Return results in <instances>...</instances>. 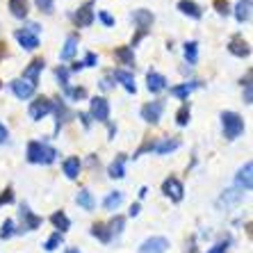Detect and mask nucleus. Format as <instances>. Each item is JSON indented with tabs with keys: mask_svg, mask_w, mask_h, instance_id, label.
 Here are the masks:
<instances>
[{
	"mask_svg": "<svg viewBox=\"0 0 253 253\" xmlns=\"http://www.w3.org/2000/svg\"><path fill=\"white\" fill-rule=\"evenodd\" d=\"M57 158H59L57 148H53L50 144L39 141V139L30 141L28 151H25V160H28L30 165H53Z\"/></svg>",
	"mask_w": 253,
	"mask_h": 253,
	"instance_id": "1",
	"label": "nucleus"
},
{
	"mask_svg": "<svg viewBox=\"0 0 253 253\" xmlns=\"http://www.w3.org/2000/svg\"><path fill=\"white\" fill-rule=\"evenodd\" d=\"M221 132L228 141H235L237 137L244 135V119L237 112H221Z\"/></svg>",
	"mask_w": 253,
	"mask_h": 253,
	"instance_id": "2",
	"label": "nucleus"
},
{
	"mask_svg": "<svg viewBox=\"0 0 253 253\" xmlns=\"http://www.w3.org/2000/svg\"><path fill=\"white\" fill-rule=\"evenodd\" d=\"M18 221H21V226H16V235L32 233V230H37L43 224V219L30 210L28 203H21V206H18Z\"/></svg>",
	"mask_w": 253,
	"mask_h": 253,
	"instance_id": "3",
	"label": "nucleus"
},
{
	"mask_svg": "<svg viewBox=\"0 0 253 253\" xmlns=\"http://www.w3.org/2000/svg\"><path fill=\"white\" fill-rule=\"evenodd\" d=\"M28 114L32 121H42L43 117L53 114V98H48V96H35L28 107Z\"/></svg>",
	"mask_w": 253,
	"mask_h": 253,
	"instance_id": "4",
	"label": "nucleus"
},
{
	"mask_svg": "<svg viewBox=\"0 0 253 253\" xmlns=\"http://www.w3.org/2000/svg\"><path fill=\"white\" fill-rule=\"evenodd\" d=\"M71 21L76 23V28H89L96 21V9H94V0H87L78 7L76 12L71 14Z\"/></svg>",
	"mask_w": 253,
	"mask_h": 253,
	"instance_id": "5",
	"label": "nucleus"
},
{
	"mask_svg": "<svg viewBox=\"0 0 253 253\" xmlns=\"http://www.w3.org/2000/svg\"><path fill=\"white\" fill-rule=\"evenodd\" d=\"M89 117L91 121H98V124H107L110 121V103H107L103 96H94L91 103H89Z\"/></svg>",
	"mask_w": 253,
	"mask_h": 253,
	"instance_id": "6",
	"label": "nucleus"
},
{
	"mask_svg": "<svg viewBox=\"0 0 253 253\" xmlns=\"http://www.w3.org/2000/svg\"><path fill=\"white\" fill-rule=\"evenodd\" d=\"M162 194H165L167 199H171L173 203H180V201L185 199V187L176 176H169L165 183H162Z\"/></svg>",
	"mask_w": 253,
	"mask_h": 253,
	"instance_id": "7",
	"label": "nucleus"
},
{
	"mask_svg": "<svg viewBox=\"0 0 253 253\" xmlns=\"http://www.w3.org/2000/svg\"><path fill=\"white\" fill-rule=\"evenodd\" d=\"M9 89H12V94L21 100L35 98V94H37V84L28 83V80H23V78H14L12 83H9Z\"/></svg>",
	"mask_w": 253,
	"mask_h": 253,
	"instance_id": "8",
	"label": "nucleus"
},
{
	"mask_svg": "<svg viewBox=\"0 0 253 253\" xmlns=\"http://www.w3.org/2000/svg\"><path fill=\"white\" fill-rule=\"evenodd\" d=\"M162 112H165V103H162V100H151V103H144V107H141L139 114L146 124L155 126V124H160Z\"/></svg>",
	"mask_w": 253,
	"mask_h": 253,
	"instance_id": "9",
	"label": "nucleus"
},
{
	"mask_svg": "<svg viewBox=\"0 0 253 253\" xmlns=\"http://www.w3.org/2000/svg\"><path fill=\"white\" fill-rule=\"evenodd\" d=\"M167 251H169V240L162 235H153L141 242L137 253H167Z\"/></svg>",
	"mask_w": 253,
	"mask_h": 253,
	"instance_id": "10",
	"label": "nucleus"
},
{
	"mask_svg": "<svg viewBox=\"0 0 253 253\" xmlns=\"http://www.w3.org/2000/svg\"><path fill=\"white\" fill-rule=\"evenodd\" d=\"M201 87H203V83H201V80H185V83H180V84H173V87L169 89V94L173 96V98L187 100L189 94H192V91H196V89H201Z\"/></svg>",
	"mask_w": 253,
	"mask_h": 253,
	"instance_id": "11",
	"label": "nucleus"
},
{
	"mask_svg": "<svg viewBox=\"0 0 253 253\" xmlns=\"http://www.w3.org/2000/svg\"><path fill=\"white\" fill-rule=\"evenodd\" d=\"M53 112H55V117H57V121H55V135H59V130H62V126L69 121L73 114H71V110L66 107V103L62 98H53Z\"/></svg>",
	"mask_w": 253,
	"mask_h": 253,
	"instance_id": "12",
	"label": "nucleus"
},
{
	"mask_svg": "<svg viewBox=\"0 0 253 253\" xmlns=\"http://www.w3.org/2000/svg\"><path fill=\"white\" fill-rule=\"evenodd\" d=\"M253 162H244V167H240V171H237V176H235V185L237 189H242V192H251L253 187Z\"/></svg>",
	"mask_w": 253,
	"mask_h": 253,
	"instance_id": "13",
	"label": "nucleus"
},
{
	"mask_svg": "<svg viewBox=\"0 0 253 253\" xmlns=\"http://www.w3.org/2000/svg\"><path fill=\"white\" fill-rule=\"evenodd\" d=\"M43 66H46L43 57H35L28 66H25V71H23V76H21V78H23V80H28V83H32V84H39V76H42Z\"/></svg>",
	"mask_w": 253,
	"mask_h": 253,
	"instance_id": "14",
	"label": "nucleus"
},
{
	"mask_svg": "<svg viewBox=\"0 0 253 253\" xmlns=\"http://www.w3.org/2000/svg\"><path fill=\"white\" fill-rule=\"evenodd\" d=\"M228 53L235 55V57H249L251 55V46H249V42H244L242 35H235V37H230V42H228Z\"/></svg>",
	"mask_w": 253,
	"mask_h": 253,
	"instance_id": "15",
	"label": "nucleus"
},
{
	"mask_svg": "<svg viewBox=\"0 0 253 253\" xmlns=\"http://www.w3.org/2000/svg\"><path fill=\"white\" fill-rule=\"evenodd\" d=\"M112 78H114V83H121V84H124V89L128 91V94H137L135 76H132L128 69H117L112 73Z\"/></svg>",
	"mask_w": 253,
	"mask_h": 253,
	"instance_id": "16",
	"label": "nucleus"
},
{
	"mask_svg": "<svg viewBox=\"0 0 253 253\" xmlns=\"http://www.w3.org/2000/svg\"><path fill=\"white\" fill-rule=\"evenodd\" d=\"M14 37H16V42L21 43V48H25V50H37V48H39V37L28 32L25 28H18L16 32H14Z\"/></svg>",
	"mask_w": 253,
	"mask_h": 253,
	"instance_id": "17",
	"label": "nucleus"
},
{
	"mask_svg": "<svg viewBox=\"0 0 253 253\" xmlns=\"http://www.w3.org/2000/svg\"><path fill=\"white\" fill-rule=\"evenodd\" d=\"M146 89L151 94H160V91H165L167 89V78L158 71H148L146 73Z\"/></svg>",
	"mask_w": 253,
	"mask_h": 253,
	"instance_id": "18",
	"label": "nucleus"
},
{
	"mask_svg": "<svg viewBox=\"0 0 253 253\" xmlns=\"http://www.w3.org/2000/svg\"><path fill=\"white\" fill-rule=\"evenodd\" d=\"M80 169H83V160L78 158V155H71V158H66L62 162V171H64V176L69 180H76L80 176Z\"/></svg>",
	"mask_w": 253,
	"mask_h": 253,
	"instance_id": "19",
	"label": "nucleus"
},
{
	"mask_svg": "<svg viewBox=\"0 0 253 253\" xmlns=\"http://www.w3.org/2000/svg\"><path fill=\"white\" fill-rule=\"evenodd\" d=\"M126 160H128V155L119 153L117 158H114L112 165L107 167V176L112 178V180H121V178H126Z\"/></svg>",
	"mask_w": 253,
	"mask_h": 253,
	"instance_id": "20",
	"label": "nucleus"
},
{
	"mask_svg": "<svg viewBox=\"0 0 253 253\" xmlns=\"http://www.w3.org/2000/svg\"><path fill=\"white\" fill-rule=\"evenodd\" d=\"M78 43H80L78 35H69V37H66L64 46H62V53H59V59H62V62H71V59L76 57V53H78Z\"/></svg>",
	"mask_w": 253,
	"mask_h": 253,
	"instance_id": "21",
	"label": "nucleus"
},
{
	"mask_svg": "<svg viewBox=\"0 0 253 253\" xmlns=\"http://www.w3.org/2000/svg\"><path fill=\"white\" fill-rule=\"evenodd\" d=\"M178 12H183L185 16L194 18V21H201V18H203V9L196 5L194 0H178Z\"/></svg>",
	"mask_w": 253,
	"mask_h": 253,
	"instance_id": "22",
	"label": "nucleus"
},
{
	"mask_svg": "<svg viewBox=\"0 0 253 253\" xmlns=\"http://www.w3.org/2000/svg\"><path fill=\"white\" fill-rule=\"evenodd\" d=\"M132 21H135L137 30H148L153 25L155 16H153V12H148V9H135V12H132Z\"/></svg>",
	"mask_w": 253,
	"mask_h": 253,
	"instance_id": "23",
	"label": "nucleus"
},
{
	"mask_svg": "<svg viewBox=\"0 0 253 253\" xmlns=\"http://www.w3.org/2000/svg\"><path fill=\"white\" fill-rule=\"evenodd\" d=\"M50 224H53L55 230H57V233H62V235H64L66 230H71V219H69V214H66V212H62V210H57V212H53V214H50Z\"/></svg>",
	"mask_w": 253,
	"mask_h": 253,
	"instance_id": "24",
	"label": "nucleus"
},
{
	"mask_svg": "<svg viewBox=\"0 0 253 253\" xmlns=\"http://www.w3.org/2000/svg\"><path fill=\"white\" fill-rule=\"evenodd\" d=\"M114 57H117V62H121L124 66H128V69L135 66V50H132L130 46H119L117 50H114Z\"/></svg>",
	"mask_w": 253,
	"mask_h": 253,
	"instance_id": "25",
	"label": "nucleus"
},
{
	"mask_svg": "<svg viewBox=\"0 0 253 253\" xmlns=\"http://www.w3.org/2000/svg\"><path fill=\"white\" fill-rule=\"evenodd\" d=\"M9 12H12L14 18L18 21H25L30 14V2L28 0H9Z\"/></svg>",
	"mask_w": 253,
	"mask_h": 253,
	"instance_id": "26",
	"label": "nucleus"
},
{
	"mask_svg": "<svg viewBox=\"0 0 253 253\" xmlns=\"http://www.w3.org/2000/svg\"><path fill=\"white\" fill-rule=\"evenodd\" d=\"M233 14H235L237 23H249L251 21V0H240L235 9H233Z\"/></svg>",
	"mask_w": 253,
	"mask_h": 253,
	"instance_id": "27",
	"label": "nucleus"
},
{
	"mask_svg": "<svg viewBox=\"0 0 253 253\" xmlns=\"http://www.w3.org/2000/svg\"><path fill=\"white\" fill-rule=\"evenodd\" d=\"M183 55H185V62H187L189 66H194L196 62H199V42H185L183 43Z\"/></svg>",
	"mask_w": 253,
	"mask_h": 253,
	"instance_id": "28",
	"label": "nucleus"
},
{
	"mask_svg": "<svg viewBox=\"0 0 253 253\" xmlns=\"http://www.w3.org/2000/svg\"><path fill=\"white\" fill-rule=\"evenodd\" d=\"M240 84H242V91H244V103L251 105L253 103V71L251 69L244 73V78L240 80Z\"/></svg>",
	"mask_w": 253,
	"mask_h": 253,
	"instance_id": "29",
	"label": "nucleus"
},
{
	"mask_svg": "<svg viewBox=\"0 0 253 253\" xmlns=\"http://www.w3.org/2000/svg\"><path fill=\"white\" fill-rule=\"evenodd\" d=\"M121 203H124V192H110V194L103 199V208H105L107 212H117L119 208H121Z\"/></svg>",
	"mask_w": 253,
	"mask_h": 253,
	"instance_id": "30",
	"label": "nucleus"
},
{
	"mask_svg": "<svg viewBox=\"0 0 253 253\" xmlns=\"http://www.w3.org/2000/svg\"><path fill=\"white\" fill-rule=\"evenodd\" d=\"M107 233H110V237H119L121 233H124V228H126V217H121V214H114L110 221H107Z\"/></svg>",
	"mask_w": 253,
	"mask_h": 253,
	"instance_id": "31",
	"label": "nucleus"
},
{
	"mask_svg": "<svg viewBox=\"0 0 253 253\" xmlns=\"http://www.w3.org/2000/svg\"><path fill=\"white\" fill-rule=\"evenodd\" d=\"M178 146H180V139H178V137H171V139H158V146H155V153H158V155L173 153V151H176Z\"/></svg>",
	"mask_w": 253,
	"mask_h": 253,
	"instance_id": "32",
	"label": "nucleus"
},
{
	"mask_svg": "<svg viewBox=\"0 0 253 253\" xmlns=\"http://www.w3.org/2000/svg\"><path fill=\"white\" fill-rule=\"evenodd\" d=\"M76 203L80 208H83V210H87V212H91L96 208V201H94V194H91V192H89V189H80V192H78V196H76Z\"/></svg>",
	"mask_w": 253,
	"mask_h": 253,
	"instance_id": "33",
	"label": "nucleus"
},
{
	"mask_svg": "<svg viewBox=\"0 0 253 253\" xmlns=\"http://www.w3.org/2000/svg\"><path fill=\"white\" fill-rule=\"evenodd\" d=\"M89 233H91V237H96L98 242H103V244H110V242H112V237H110V233H107V226L103 224V221H96Z\"/></svg>",
	"mask_w": 253,
	"mask_h": 253,
	"instance_id": "34",
	"label": "nucleus"
},
{
	"mask_svg": "<svg viewBox=\"0 0 253 253\" xmlns=\"http://www.w3.org/2000/svg\"><path fill=\"white\" fill-rule=\"evenodd\" d=\"M242 196H244V192H242V189H237V187L226 189L224 194H221V201H219V203H226V206H235V203H240V201H242Z\"/></svg>",
	"mask_w": 253,
	"mask_h": 253,
	"instance_id": "35",
	"label": "nucleus"
},
{
	"mask_svg": "<svg viewBox=\"0 0 253 253\" xmlns=\"http://www.w3.org/2000/svg\"><path fill=\"white\" fill-rule=\"evenodd\" d=\"M62 244H64V235L55 230L53 235H50L46 242H43V251H46V253H53V251H57V249L62 247Z\"/></svg>",
	"mask_w": 253,
	"mask_h": 253,
	"instance_id": "36",
	"label": "nucleus"
},
{
	"mask_svg": "<svg viewBox=\"0 0 253 253\" xmlns=\"http://www.w3.org/2000/svg\"><path fill=\"white\" fill-rule=\"evenodd\" d=\"M189 119H192V107H189V103H183L180 110L176 112V124L180 126V128H185V126L189 124Z\"/></svg>",
	"mask_w": 253,
	"mask_h": 253,
	"instance_id": "37",
	"label": "nucleus"
},
{
	"mask_svg": "<svg viewBox=\"0 0 253 253\" xmlns=\"http://www.w3.org/2000/svg\"><path fill=\"white\" fill-rule=\"evenodd\" d=\"M14 235H16V221L14 219H5L0 224V240H9Z\"/></svg>",
	"mask_w": 253,
	"mask_h": 253,
	"instance_id": "38",
	"label": "nucleus"
},
{
	"mask_svg": "<svg viewBox=\"0 0 253 253\" xmlns=\"http://www.w3.org/2000/svg\"><path fill=\"white\" fill-rule=\"evenodd\" d=\"M155 146H158V139H144L141 141V146L135 151V155H132V160L141 158L144 153H155Z\"/></svg>",
	"mask_w": 253,
	"mask_h": 253,
	"instance_id": "39",
	"label": "nucleus"
},
{
	"mask_svg": "<svg viewBox=\"0 0 253 253\" xmlns=\"http://www.w3.org/2000/svg\"><path fill=\"white\" fill-rule=\"evenodd\" d=\"M64 94H66V98H71V100H84L87 98V89L84 87H66Z\"/></svg>",
	"mask_w": 253,
	"mask_h": 253,
	"instance_id": "40",
	"label": "nucleus"
},
{
	"mask_svg": "<svg viewBox=\"0 0 253 253\" xmlns=\"http://www.w3.org/2000/svg\"><path fill=\"white\" fill-rule=\"evenodd\" d=\"M69 66H57V69H55V78H57V83L62 84V91H64L66 87H71L69 84Z\"/></svg>",
	"mask_w": 253,
	"mask_h": 253,
	"instance_id": "41",
	"label": "nucleus"
},
{
	"mask_svg": "<svg viewBox=\"0 0 253 253\" xmlns=\"http://www.w3.org/2000/svg\"><path fill=\"white\" fill-rule=\"evenodd\" d=\"M212 7H214V12H217L219 16H230V14H233V7H230L228 0H214Z\"/></svg>",
	"mask_w": 253,
	"mask_h": 253,
	"instance_id": "42",
	"label": "nucleus"
},
{
	"mask_svg": "<svg viewBox=\"0 0 253 253\" xmlns=\"http://www.w3.org/2000/svg\"><path fill=\"white\" fill-rule=\"evenodd\" d=\"M14 201H16V196H14V187H5L2 192H0V208L9 206V203H14Z\"/></svg>",
	"mask_w": 253,
	"mask_h": 253,
	"instance_id": "43",
	"label": "nucleus"
},
{
	"mask_svg": "<svg viewBox=\"0 0 253 253\" xmlns=\"http://www.w3.org/2000/svg\"><path fill=\"white\" fill-rule=\"evenodd\" d=\"M98 21L105 25V28H112V25L117 23V21H114V16L107 12V9H98Z\"/></svg>",
	"mask_w": 253,
	"mask_h": 253,
	"instance_id": "44",
	"label": "nucleus"
},
{
	"mask_svg": "<svg viewBox=\"0 0 253 253\" xmlns=\"http://www.w3.org/2000/svg\"><path fill=\"white\" fill-rule=\"evenodd\" d=\"M35 5H37V9H39V12L50 14V12H53V7H55V0H35Z\"/></svg>",
	"mask_w": 253,
	"mask_h": 253,
	"instance_id": "45",
	"label": "nucleus"
},
{
	"mask_svg": "<svg viewBox=\"0 0 253 253\" xmlns=\"http://www.w3.org/2000/svg\"><path fill=\"white\" fill-rule=\"evenodd\" d=\"M228 247H230V237H224V240H219L208 253H226L228 251Z\"/></svg>",
	"mask_w": 253,
	"mask_h": 253,
	"instance_id": "46",
	"label": "nucleus"
},
{
	"mask_svg": "<svg viewBox=\"0 0 253 253\" xmlns=\"http://www.w3.org/2000/svg\"><path fill=\"white\" fill-rule=\"evenodd\" d=\"M98 87L103 89V91H110V89L114 87V78H112V76H105V78H100Z\"/></svg>",
	"mask_w": 253,
	"mask_h": 253,
	"instance_id": "47",
	"label": "nucleus"
},
{
	"mask_svg": "<svg viewBox=\"0 0 253 253\" xmlns=\"http://www.w3.org/2000/svg\"><path fill=\"white\" fill-rule=\"evenodd\" d=\"M146 35H148V30H137V32H135V37H132V42H130V48L135 50V46H137V43H139V42H141V39H144V37H146Z\"/></svg>",
	"mask_w": 253,
	"mask_h": 253,
	"instance_id": "48",
	"label": "nucleus"
},
{
	"mask_svg": "<svg viewBox=\"0 0 253 253\" xmlns=\"http://www.w3.org/2000/svg\"><path fill=\"white\" fill-rule=\"evenodd\" d=\"M96 64H98V57H96V53H87V55H84L83 66H96Z\"/></svg>",
	"mask_w": 253,
	"mask_h": 253,
	"instance_id": "49",
	"label": "nucleus"
},
{
	"mask_svg": "<svg viewBox=\"0 0 253 253\" xmlns=\"http://www.w3.org/2000/svg\"><path fill=\"white\" fill-rule=\"evenodd\" d=\"M78 119L83 121V128H84V130H89V128H91V117H89L87 112H78Z\"/></svg>",
	"mask_w": 253,
	"mask_h": 253,
	"instance_id": "50",
	"label": "nucleus"
},
{
	"mask_svg": "<svg viewBox=\"0 0 253 253\" xmlns=\"http://www.w3.org/2000/svg\"><path fill=\"white\" fill-rule=\"evenodd\" d=\"M23 28L28 30V32H32V35H37V37H39V32H42V25L39 23H25Z\"/></svg>",
	"mask_w": 253,
	"mask_h": 253,
	"instance_id": "51",
	"label": "nucleus"
},
{
	"mask_svg": "<svg viewBox=\"0 0 253 253\" xmlns=\"http://www.w3.org/2000/svg\"><path fill=\"white\" fill-rule=\"evenodd\" d=\"M7 139H9V130H7L5 126L0 124V144H5Z\"/></svg>",
	"mask_w": 253,
	"mask_h": 253,
	"instance_id": "52",
	"label": "nucleus"
},
{
	"mask_svg": "<svg viewBox=\"0 0 253 253\" xmlns=\"http://www.w3.org/2000/svg\"><path fill=\"white\" fill-rule=\"evenodd\" d=\"M114 135H117V126H114L112 121H107V137H110V139H114Z\"/></svg>",
	"mask_w": 253,
	"mask_h": 253,
	"instance_id": "53",
	"label": "nucleus"
},
{
	"mask_svg": "<svg viewBox=\"0 0 253 253\" xmlns=\"http://www.w3.org/2000/svg\"><path fill=\"white\" fill-rule=\"evenodd\" d=\"M83 69H84L83 62H73V64H71V69H69V73H80Z\"/></svg>",
	"mask_w": 253,
	"mask_h": 253,
	"instance_id": "54",
	"label": "nucleus"
},
{
	"mask_svg": "<svg viewBox=\"0 0 253 253\" xmlns=\"http://www.w3.org/2000/svg\"><path fill=\"white\" fill-rule=\"evenodd\" d=\"M89 167H91V169H96V167H100V160H98V155H89Z\"/></svg>",
	"mask_w": 253,
	"mask_h": 253,
	"instance_id": "55",
	"label": "nucleus"
},
{
	"mask_svg": "<svg viewBox=\"0 0 253 253\" xmlns=\"http://www.w3.org/2000/svg\"><path fill=\"white\" fill-rule=\"evenodd\" d=\"M139 210H141L139 203H132V206H130V212H128V214H130V217H137V214H139Z\"/></svg>",
	"mask_w": 253,
	"mask_h": 253,
	"instance_id": "56",
	"label": "nucleus"
},
{
	"mask_svg": "<svg viewBox=\"0 0 253 253\" xmlns=\"http://www.w3.org/2000/svg\"><path fill=\"white\" fill-rule=\"evenodd\" d=\"M7 57V43L5 42H0V62Z\"/></svg>",
	"mask_w": 253,
	"mask_h": 253,
	"instance_id": "57",
	"label": "nucleus"
},
{
	"mask_svg": "<svg viewBox=\"0 0 253 253\" xmlns=\"http://www.w3.org/2000/svg\"><path fill=\"white\" fill-rule=\"evenodd\" d=\"M187 253H199V249H196V242H194V240H192V244H189Z\"/></svg>",
	"mask_w": 253,
	"mask_h": 253,
	"instance_id": "58",
	"label": "nucleus"
},
{
	"mask_svg": "<svg viewBox=\"0 0 253 253\" xmlns=\"http://www.w3.org/2000/svg\"><path fill=\"white\" fill-rule=\"evenodd\" d=\"M146 194H148V187H141L139 189V199H146Z\"/></svg>",
	"mask_w": 253,
	"mask_h": 253,
	"instance_id": "59",
	"label": "nucleus"
},
{
	"mask_svg": "<svg viewBox=\"0 0 253 253\" xmlns=\"http://www.w3.org/2000/svg\"><path fill=\"white\" fill-rule=\"evenodd\" d=\"M64 253H80V249H76V247H69Z\"/></svg>",
	"mask_w": 253,
	"mask_h": 253,
	"instance_id": "60",
	"label": "nucleus"
},
{
	"mask_svg": "<svg viewBox=\"0 0 253 253\" xmlns=\"http://www.w3.org/2000/svg\"><path fill=\"white\" fill-rule=\"evenodd\" d=\"M0 87H2V83H0Z\"/></svg>",
	"mask_w": 253,
	"mask_h": 253,
	"instance_id": "61",
	"label": "nucleus"
}]
</instances>
